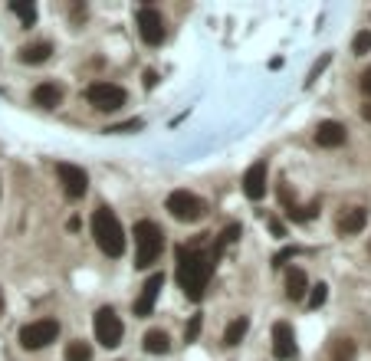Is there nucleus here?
Listing matches in <instances>:
<instances>
[{"label":"nucleus","mask_w":371,"mask_h":361,"mask_svg":"<svg viewBox=\"0 0 371 361\" xmlns=\"http://www.w3.org/2000/svg\"><path fill=\"white\" fill-rule=\"evenodd\" d=\"M214 266L217 263L210 259V253H200L198 243L194 247H188V243L178 247V286L184 289V296L190 302L204 299V289H208V279L214 273Z\"/></svg>","instance_id":"f257e3e1"},{"label":"nucleus","mask_w":371,"mask_h":361,"mask_svg":"<svg viewBox=\"0 0 371 361\" xmlns=\"http://www.w3.org/2000/svg\"><path fill=\"white\" fill-rule=\"evenodd\" d=\"M92 237L105 257L119 259L122 253H125V233H122L119 217H115L109 207H99L92 214Z\"/></svg>","instance_id":"f03ea898"},{"label":"nucleus","mask_w":371,"mask_h":361,"mask_svg":"<svg viewBox=\"0 0 371 361\" xmlns=\"http://www.w3.org/2000/svg\"><path fill=\"white\" fill-rule=\"evenodd\" d=\"M161 249H164V230L151 220H139L135 224V266L148 269L161 257Z\"/></svg>","instance_id":"7ed1b4c3"},{"label":"nucleus","mask_w":371,"mask_h":361,"mask_svg":"<svg viewBox=\"0 0 371 361\" xmlns=\"http://www.w3.org/2000/svg\"><path fill=\"white\" fill-rule=\"evenodd\" d=\"M168 214L174 217V220H181V224H198L200 217L208 214V207H204V200L198 198V194H190V190H174V194H168Z\"/></svg>","instance_id":"20e7f679"},{"label":"nucleus","mask_w":371,"mask_h":361,"mask_svg":"<svg viewBox=\"0 0 371 361\" xmlns=\"http://www.w3.org/2000/svg\"><path fill=\"white\" fill-rule=\"evenodd\" d=\"M56 335H60V322L40 318V322H30V325L20 328V345L26 352H36V348H46L50 342H56Z\"/></svg>","instance_id":"39448f33"},{"label":"nucleus","mask_w":371,"mask_h":361,"mask_svg":"<svg viewBox=\"0 0 371 361\" xmlns=\"http://www.w3.org/2000/svg\"><path fill=\"white\" fill-rule=\"evenodd\" d=\"M86 99L99 112H119L122 105H125V89L115 86V82H92L86 89Z\"/></svg>","instance_id":"423d86ee"},{"label":"nucleus","mask_w":371,"mask_h":361,"mask_svg":"<svg viewBox=\"0 0 371 361\" xmlns=\"http://www.w3.org/2000/svg\"><path fill=\"white\" fill-rule=\"evenodd\" d=\"M95 342L105 348H119L122 345V318L115 316L112 306H102L95 312Z\"/></svg>","instance_id":"0eeeda50"},{"label":"nucleus","mask_w":371,"mask_h":361,"mask_svg":"<svg viewBox=\"0 0 371 361\" xmlns=\"http://www.w3.org/2000/svg\"><path fill=\"white\" fill-rule=\"evenodd\" d=\"M56 174H60V184H63V194L70 200H79L86 198L89 190V174L79 168V164H70V161H60L56 164Z\"/></svg>","instance_id":"6e6552de"},{"label":"nucleus","mask_w":371,"mask_h":361,"mask_svg":"<svg viewBox=\"0 0 371 361\" xmlns=\"http://www.w3.org/2000/svg\"><path fill=\"white\" fill-rule=\"evenodd\" d=\"M135 26H139V36L148 46H158L164 40V20L151 4H145V7L135 14Z\"/></svg>","instance_id":"1a4fd4ad"},{"label":"nucleus","mask_w":371,"mask_h":361,"mask_svg":"<svg viewBox=\"0 0 371 361\" xmlns=\"http://www.w3.org/2000/svg\"><path fill=\"white\" fill-rule=\"evenodd\" d=\"M161 286H164V276L161 273H151L145 279L139 299L131 302V312H135L139 318H145V316H151V312H155V302H158V296H161Z\"/></svg>","instance_id":"9d476101"},{"label":"nucleus","mask_w":371,"mask_h":361,"mask_svg":"<svg viewBox=\"0 0 371 361\" xmlns=\"http://www.w3.org/2000/svg\"><path fill=\"white\" fill-rule=\"evenodd\" d=\"M267 178H269L267 161L250 164V168H247V174H243V194H247L250 200L267 198Z\"/></svg>","instance_id":"9b49d317"},{"label":"nucleus","mask_w":371,"mask_h":361,"mask_svg":"<svg viewBox=\"0 0 371 361\" xmlns=\"http://www.w3.org/2000/svg\"><path fill=\"white\" fill-rule=\"evenodd\" d=\"M273 355H276L279 361L296 358V335H293V325H289V322H276V325H273Z\"/></svg>","instance_id":"f8f14e48"},{"label":"nucleus","mask_w":371,"mask_h":361,"mask_svg":"<svg viewBox=\"0 0 371 361\" xmlns=\"http://www.w3.org/2000/svg\"><path fill=\"white\" fill-rule=\"evenodd\" d=\"M316 145L319 148H338V145H345V138H348V131H345V125L342 122H319L316 125Z\"/></svg>","instance_id":"ddd939ff"},{"label":"nucleus","mask_w":371,"mask_h":361,"mask_svg":"<svg viewBox=\"0 0 371 361\" xmlns=\"http://www.w3.org/2000/svg\"><path fill=\"white\" fill-rule=\"evenodd\" d=\"M365 224H368V210H365V207H348L345 214L338 217V233H342V237H352V233L365 230Z\"/></svg>","instance_id":"4468645a"},{"label":"nucleus","mask_w":371,"mask_h":361,"mask_svg":"<svg viewBox=\"0 0 371 361\" xmlns=\"http://www.w3.org/2000/svg\"><path fill=\"white\" fill-rule=\"evenodd\" d=\"M33 102L40 105V109H56V105L63 102V86H56V82H40V86L33 89Z\"/></svg>","instance_id":"2eb2a0df"},{"label":"nucleus","mask_w":371,"mask_h":361,"mask_svg":"<svg viewBox=\"0 0 371 361\" xmlns=\"http://www.w3.org/2000/svg\"><path fill=\"white\" fill-rule=\"evenodd\" d=\"M306 289H309V279H306V273H302L299 266H293L289 273H286V296L293 302H299L302 296H306Z\"/></svg>","instance_id":"dca6fc26"},{"label":"nucleus","mask_w":371,"mask_h":361,"mask_svg":"<svg viewBox=\"0 0 371 361\" xmlns=\"http://www.w3.org/2000/svg\"><path fill=\"white\" fill-rule=\"evenodd\" d=\"M145 352L148 355H168L171 352V338H168V332H161V328L145 332Z\"/></svg>","instance_id":"f3484780"},{"label":"nucleus","mask_w":371,"mask_h":361,"mask_svg":"<svg viewBox=\"0 0 371 361\" xmlns=\"http://www.w3.org/2000/svg\"><path fill=\"white\" fill-rule=\"evenodd\" d=\"M50 56H53L50 43H33V46H23V50H20V63H26V66H40V63H46Z\"/></svg>","instance_id":"a211bd4d"},{"label":"nucleus","mask_w":371,"mask_h":361,"mask_svg":"<svg viewBox=\"0 0 371 361\" xmlns=\"http://www.w3.org/2000/svg\"><path fill=\"white\" fill-rule=\"evenodd\" d=\"M247 328H250V318H247V316L233 318L230 325H227V332H224V345H227V348H233V345H240V338L247 335Z\"/></svg>","instance_id":"6ab92c4d"},{"label":"nucleus","mask_w":371,"mask_h":361,"mask_svg":"<svg viewBox=\"0 0 371 361\" xmlns=\"http://www.w3.org/2000/svg\"><path fill=\"white\" fill-rule=\"evenodd\" d=\"M286 214L293 217L296 224H309L312 217H319V200H312V204H306V207H289V210H286Z\"/></svg>","instance_id":"aec40b11"},{"label":"nucleus","mask_w":371,"mask_h":361,"mask_svg":"<svg viewBox=\"0 0 371 361\" xmlns=\"http://www.w3.org/2000/svg\"><path fill=\"white\" fill-rule=\"evenodd\" d=\"M66 361H92V345L89 342H70L66 345Z\"/></svg>","instance_id":"412c9836"},{"label":"nucleus","mask_w":371,"mask_h":361,"mask_svg":"<svg viewBox=\"0 0 371 361\" xmlns=\"http://www.w3.org/2000/svg\"><path fill=\"white\" fill-rule=\"evenodd\" d=\"M10 10L17 14L20 23H23V26L36 23V7H33V4H26V0H14V4H10Z\"/></svg>","instance_id":"4be33fe9"},{"label":"nucleus","mask_w":371,"mask_h":361,"mask_svg":"<svg viewBox=\"0 0 371 361\" xmlns=\"http://www.w3.org/2000/svg\"><path fill=\"white\" fill-rule=\"evenodd\" d=\"M355 358V342L352 338H338L332 345V361H352Z\"/></svg>","instance_id":"5701e85b"},{"label":"nucleus","mask_w":371,"mask_h":361,"mask_svg":"<svg viewBox=\"0 0 371 361\" xmlns=\"http://www.w3.org/2000/svg\"><path fill=\"white\" fill-rule=\"evenodd\" d=\"M352 50H355V56H365V53H371V30H362V33L355 36Z\"/></svg>","instance_id":"b1692460"},{"label":"nucleus","mask_w":371,"mask_h":361,"mask_svg":"<svg viewBox=\"0 0 371 361\" xmlns=\"http://www.w3.org/2000/svg\"><path fill=\"white\" fill-rule=\"evenodd\" d=\"M328 299V286L319 283V286H312V293H309V309H319L322 302Z\"/></svg>","instance_id":"393cba45"},{"label":"nucleus","mask_w":371,"mask_h":361,"mask_svg":"<svg viewBox=\"0 0 371 361\" xmlns=\"http://www.w3.org/2000/svg\"><path fill=\"white\" fill-rule=\"evenodd\" d=\"M198 335H200V316H190L188 328H184V342H198Z\"/></svg>","instance_id":"a878e982"},{"label":"nucleus","mask_w":371,"mask_h":361,"mask_svg":"<svg viewBox=\"0 0 371 361\" xmlns=\"http://www.w3.org/2000/svg\"><path fill=\"white\" fill-rule=\"evenodd\" d=\"M296 253H299V249H296V247H286V249H279L276 257H273V266L279 269V266H283V263H286V259H293Z\"/></svg>","instance_id":"bb28decb"},{"label":"nucleus","mask_w":371,"mask_h":361,"mask_svg":"<svg viewBox=\"0 0 371 361\" xmlns=\"http://www.w3.org/2000/svg\"><path fill=\"white\" fill-rule=\"evenodd\" d=\"M139 129H141V122L131 119V122H125V125H115V129H109V131H115V135H125V131H139Z\"/></svg>","instance_id":"cd10ccee"},{"label":"nucleus","mask_w":371,"mask_h":361,"mask_svg":"<svg viewBox=\"0 0 371 361\" xmlns=\"http://www.w3.org/2000/svg\"><path fill=\"white\" fill-rule=\"evenodd\" d=\"M362 92H365V95H371V66L362 72Z\"/></svg>","instance_id":"c85d7f7f"},{"label":"nucleus","mask_w":371,"mask_h":361,"mask_svg":"<svg viewBox=\"0 0 371 361\" xmlns=\"http://www.w3.org/2000/svg\"><path fill=\"white\" fill-rule=\"evenodd\" d=\"M158 86V72H155V69H148V72H145V89H155Z\"/></svg>","instance_id":"c756f323"},{"label":"nucleus","mask_w":371,"mask_h":361,"mask_svg":"<svg viewBox=\"0 0 371 361\" xmlns=\"http://www.w3.org/2000/svg\"><path fill=\"white\" fill-rule=\"evenodd\" d=\"M269 230L276 233V237H286V230H283V224H279V220H273V217H269Z\"/></svg>","instance_id":"7c9ffc66"},{"label":"nucleus","mask_w":371,"mask_h":361,"mask_svg":"<svg viewBox=\"0 0 371 361\" xmlns=\"http://www.w3.org/2000/svg\"><path fill=\"white\" fill-rule=\"evenodd\" d=\"M362 119H365V122H371V102H368V105H362Z\"/></svg>","instance_id":"2f4dec72"},{"label":"nucleus","mask_w":371,"mask_h":361,"mask_svg":"<svg viewBox=\"0 0 371 361\" xmlns=\"http://www.w3.org/2000/svg\"><path fill=\"white\" fill-rule=\"evenodd\" d=\"M0 312H4V299H0Z\"/></svg>","instance_id":"473e14b6"}]
</instances>
